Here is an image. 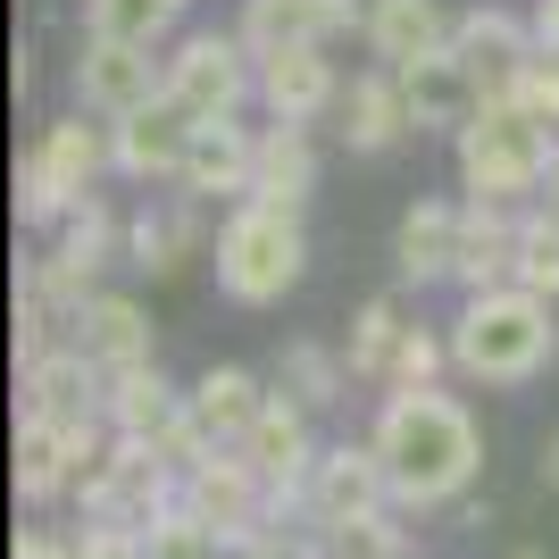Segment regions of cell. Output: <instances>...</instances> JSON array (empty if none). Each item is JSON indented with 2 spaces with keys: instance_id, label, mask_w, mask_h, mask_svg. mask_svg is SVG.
<instances>
[{
  "instance_id": "1",
  "label": "cell",
  "mask_w": 559,
  "mask_h": 559,
  "mask_svg": "<svg viewBox=\"0 0 559 559\" xmlns=\"http://www.w3.org/2000/svg\"><path fill=\"white\" fill-rule=\"evenodd\" d=\"M376 460H384V476H393V501L401 510H443V501H460L467 485H476V467H485V435H476V418H467L451 393H384V409H376Z\"/></svg>"
},
{
  "instance_id": "2",
  "label": "cell",
  "mask_w": 559,
  "mask_h": 559,
  "mask_svg": "<svg viewBox=\"0 0 559 559\" xmlns=\"http://www.w3.org/2000/svg\"><path fill=\"white\" fill-rule=\"evenodd\" d=\"M559 126L535 100H485V109L460 126V185L467 201L485 210H526L543 201V176L559 167Z\"/></svg>"
},
{
  "instance_id": "3",
  "label": "cell",
  "mask_w": 559,
  "mask_h": 559,
  "mask_svg": "<svg viewBox=\"0 0 559 559\" xmlns=\"http://www.w3.org/2000/svg\"><path fill=\"white\" fill-rule=\"evenodd\" d=\"M551 359H559V318L526 284L467 293V309L451 318V368L476 376V384H526V376H543Z\"/></svg>"
},
{
  "instance_id": "4",
  "label": "cell",
  "mask_w": 559,
  "mask_h": 559,
  "mask_svg": "<svg viewBox=\"0 0 559 559\" xmlns=\"http://www.w3.org/2000/svg\"><path fill=\"white\" fill-rule=\"evenodd\" d=\"M309 267V234L301 210H276V201H234V217L217 226V293L242 309L284 301Z\"/></svg>"
},
{
  "instance_id": "5",
  "label": "cell",
  "mask_w": 559,
  "mask_h": 559,
  "mask_svg": "<svg viewBox=\"0 0 559 559\" xmlns=\"http://www.w3.org/2000/svg\"><path fill=\"white\" fill-rule=\"evenodd\" d=\"M117 167V142L109 126H84V117H59L43 142H34V159L17 167V217L25 226H43V217H68L84 192L100 185Z\"/></svg>"
},
{
  "instance_id": "6",
  "label": "cell",
  "mask_w": 559,
  "mask_h": 559,
  "mask_svg": "<svg viewBox=\"0 0 559 559\" xmlns=\"http://www.w3.org/2000/svg\"><path fill=\"white\" fill-rule=\"evenodd\" d=\"M259 93V59L242 34H185L167 59V100H185L192 117H242Z\"/></svg>"
},
{
  "instance_id": "7",
  "label": "cell",
  "mask_w": 559,
  "mask_h": 559,
  "mask_svg": "<svg viewBox=\"0 0 559 559\" xmlns=\"http://www.w3.org/2000/svg\"><path fill=\"white\" fill-rule=\"evenodd\" d=\"M451 50L467 59V75H476L485 100H518L526 84H535V68H543L535 25H518L510 9H467L460 34H451Z\"/></svg>"
},
{
  "instance_id": "8",
  "label": "cell",
  "mask_w": 559,
  "mask_h": 559,
  "mask_svg": "<svg viewBox=\"0 0 559 559\" xmlns=\"http://www.w3.org/2000/svg\"><path fill=\"white\" fill-rule=\"evenodd\" d=\"M159 93H167V59H151L142 43H93V34H84V59H75V100H84L100 126L151 109Z\"/></svg>"
},
{
  "instance_id": "9",
  "label": "cell",
  "mask_w": 559,
  "mask_h": 559,
  "mask_svg": "<svg viewBox=\"0 0 559 559\" xmlns=\"http://www.w3.org/2000/svg\"><path fill=\"white\" fill-rule=\"evenodd\" d=\"M376 510H393V476H384L376 443H334V451H318V467H309V485H301V518H309V526H334V518H376Z\"/></svg>"
},
{
  "instance_id": "10",
  "label": "cell",
  "mask_w": 559,
  "mask_h": 559,
  "mask_svg": "<svg viewBox=\"0 0 559 559\" xmlns=\"http://www.w3.org/2000/svg\"><path fill=\"white\" fill-rule=\"evenodd\" d=\"M251 167H259V134L242 117H201L176 167V201H251Z\"/></svg>"
},
{
  "instance_id": "11",
  "label": "cell",
  "mask_w": 559,
  "mask_h": 559,
  "mask_svg": "<svg viewBox=\"0 0 559 559\" xmlns=\"http://www.w3.org/2000/svg\"><path fill=\"white\" fill-rule=\"evenodd\" d=\"M17 384H25V409H17V418H50V426H68V435L109 418V376H100L75 343L50 350V359H25Z\"/></svg>"
},
{
  "instance_id": "12",
  "label": "cell",
  "mask_w": 559,
  "mask_h": 559,
  "mask_svg": "<svg viewBox=\"0 0 559 559\" xmlns=\"http://www.w3.org/2000/svg\"><path fill=\"white\" fill-rule=\"evenodd\" d=\"M185 510H201L210 526H226V535H259V518L276 510V492H267V476H259L242 451H201V460L185 467Z\"/></svg>"
},
{
  "instance_id": "13",
  "label": "cell",
  "mask_w": 559,
  "mask_h": 559,
  "mask_svg": "<svg viewBox=\"0 0 559 559\" xmlns=\"http://www.w3.org/2000/svg\"><path fill=\"white\" fill-rule=\"evenodd\" d=\"M309 418H318V409H301L293 393H267L259 426L242 435V460H251L259 476H267V492H276V510H284V501H301L309 467H318V435H309Z\"/></svg>"
},
{
  "instance_id": "14",
  "label": "cell",
  "mask_w": 559,
  "mask_h": 559,
  "mask_svg": "<svg viewBox=\"0 0 559 559\" xmlns=\"http://www.w3.org/2000/svg\"><path fill=\"white\" fill-rule=\"evenodd\" d=\"M259 100L276 126H318V117L343 100V75H334L326 43H284L259 59Z\"/></svg>"
},
{
  "instance_id": "15",
  "label": "cell",
  "mask_w": 559,
  "mask_h": 559,
  "mask_svg": "<svg viewBox=\"0 0 559 559\" xmlns=\"http://www.w3.org/2000/svg\"><path fill=\"white\" fill-rule=\"evenodd\" d=\"M192 126H201V117H192L185 100H167V93L151 100V109L117 117V126H109V142H117V176H134V185H176Z\"/></svg>"
},
{
  "instance_id": "16",
  "label": "cell",
  "mask_w": 559,
  "mask_h": 559,
  "mask_svg": "<svg viewBox=\"0 0 559 559\" xmlns=\"http://www.w3.org/2000/svg\"><path fill=\"white\" fill-rule=\"evenodd\" d=\"M401 75V100H409V117H418V134H460L467 117L485 109V93H476V75H467L460 50H426V59H409Z\"/></svg>"
},
{
  "instance_id": "17",
  "label": "cell",
  "mask_w": 559,
  "mask_h": 559,
  "mask_svg": "<svg viewBox=\"0 0 559 559\" xmlns=\"http://www.w3.org/2000/svg\"><path fill=\"white\" fill-rule=\"evenodd\" d=\"M259 409H267V384H259L251 368H210L185 393V426L210 451H242V435L259 426Z\"/></svg>"
},
{
  "instance_id": "18",
  "label": "cell",
  "mask_w": 559,
  "mask_h": 559,
  "mask_svg": "<svg viewBox=\"0 0 559 559\" xmlns=\"http://www.w3.org/2000/svg\"><path fill=\"white\" fill-rule=\"evenodd\" d=\"M176 426H185V393L159 376V359L109 376V435H126V443H167Z\"/></svg>"
},
{
  "instance_id": "19",
  "label": "cell",
  "mask_w": 559,
  "mask_h": 559,
  "mask_svg": "<svg viewBox=\"0 0 559 559\" xmlns=\"http://www.w3.org/2000/svg\"><path fill=\"white\" fill-rule=\"evenodd\" d=\"M75 350H84L100 376L142 368V359H151V309L126 301V293H93L84 318H75Z\"/></svg>"
},
{
  "instance_id": "20",
  "label": "cell",
  "mask_w": 559,
  "mask_h": 559,
  "mask_svg": "<svg viewBox=\"0 0 559 559\" xmlns=\"http://www.w3.org/2000/svg\"><path fill=\"white\" fill-rule=\"evenodd\" d=\"M460 17H451L443 0H368V50L384 68H409L426 50H451Z\"/></svg>"
},
{
  "instance_id": "21",
  "label": "cell",
  "mask_w": 559,
  "mask_h": 559,
  "mask_svg": "<svg viewBox=\"0 0 559 559\" xmlns=\"http://www.w3.org/2000/svg\"><path fill=\"white\" fill-rule=\"evenodd\" d=\"M343 142L350 151H393L401 134H418V117H409V100H401V75L393 68H368L343 84Z\"/></svg>"
},
{
  "instance_id": "22",
  "label": "cell",
  "mask_w": 559,
  "mask_h": 559,
  "mask_svg": "<svg viewBox=\"0 0 559 559\" xmlns=\"http://www.w3.org/2000/svg\"><path fill=\"white\" fill-rule=\"evenodd\" d=\"M460 226H467V210H451V201H418L401 217V234H393L401 284H443L460 267Z\"/></svg>"
},
{
  "instance_id": "23",
  "label": "cell",
  "mask_w": 559,
  "mask_h": 559,
  "mask_svg": "<svg viewBox=\"0 0 559 559\" xmlns=\"http://www.w3.org/2000/svg\"><path fill=\"white\" fill-rule=\"evenodd\" d=\"M451 284H467V293L518 284V210H485V201H467V226H460V267H451Z\"/></svg>"
},
{
  "instance_id": "24",
  "label": "cell",
  "mask_w": 559,
  "mask_h": 559,
  "mask_svg": "<svg viewBox=\"0 0 559 559\" xmlns=\"http://www.w3.org/2000/svg\"><path fill=\"white\" fill-rule=\"evenodd\" d=\"M309 192H318V142H309V126H267L259 134V167H251V201L301 210Z\"/></svg>"
},
{
  "instance_id": "25",
  "label": "cell",
  "mask_w": 559,
  "mask_h": 559,
  "mask_svg": "<svg viewBox=\"0 0 559 559\" xmlns=\"http://www.w3.org/2000/svg\"><path fill=\"white\" fill-rule=\"evenodd\" d=\"M109 251H117V217H109L100 192H84V201L59 217V251H50V267H59L75 293H93V276L109 267Z\"/></svg>"
},
{
  "instance_id": "26",
  "label": "cell",
  "mask_w": 559,
  "mask_h": 559,
  "mask_svg": "<svg viewBox=\"0 0 559 559\" xmlns=\"http://www.w3.org/2000/svg\"><path fill=\"white\" fill-rule=\"evenodd\" d=\"M17 501H50V492H68V467H75V443L68 426L50 418H17Z\"/></svg>"
},
{
  "instance_id": "27",
  "label": "cell",
  "mask_w": 559,
  "mask_h": 559,
  "mask_svg": "<svg viewBox=\"0 0 559 559\" xmlns=\"http://www.w3.org/2000/svg\"><path fill=\"white\" fill-rule=\"evenodd\" d=\"M185 17V0H84V34L93 43H142L159 50Z\"/></svg>"
},
{
  "instance_id": "28",
  "label": "cell",
  "mask_w": 559,
  "mask_h": 559,
  "mask_svg": "<svg viewBox=\"0 0 559 559\" xmlns=\"http://www.w3.org/2000/svg\"><path fill=\"white\" fill-rule=\"evenodd\" d=\"M192 210H201V201H185V210H167V217L142 210L134 226H126V251H134L142 276H176V267L201 251V234H192Z\"/></svg>"
},
{
  "instance_id": "29",
  "label": "cell",
  "mask_w": 559,
  "mask_h": 559,
  "mask_svg": "<svg viewBox=\"0 0 559 559\" xmlns=\"http://www.w3.org/2000/svg\"><path fill=\"white\" fill-rule=\"evenodd\" d=\"M401 343H409V326H401V301H368L359 309V326H350V376L359 384H393V359H401Z\"/></svg>"
},
{
  "instance_id": "30",
  "label": "cell",
  "mask_w": 559,
  "mask_h": 559,
  "mask_svg": "<svg viewBox=\"0 0 559 559\" xmlns=\"http://www.w3.org/2000/svg\"><path fill=\"white\" fill-rule=\"evenodd\" d=\"M343 384H350V359H334V350H318V343H284L276 393H293L301 409H334V401H343Z\"/></svg>"
},
{
  "instance_id": "31",
  "label": "cell",
  "mask_w": 559,
  "mask_h": 559,
  "mask_svg": "<svg viewBox=\"0 0 559 559\" xmlns=\"http://www.w3.org/2000/svg\"><path fill=\"white\" fill-rule=\"evenodd\" d=\"M226 551H234V535H226V526H210L201 510H185V501L142 526V559H226Z\"/></svg>"
},
{
  "instance_id": "32",
  "label": "cell",
  "mask_w": 559,
  "mask_h": 559,
  "mask_svg": "<svg viewBox=\"0 0 559 559\" xmlns=\"http://www.w3.org/2000/svg\"><path fill=\"white\" fill-rule=\"evenodd\" d=\"M242 43H251V59H267V50L284 43H318V0H242V25H234Z\"/></svg>"
},
{
  "instance_id": "33",
  "label": "cell",
  "mask_w": 559,
  "mask_h": 559,
  "mask_svg": "<svg viewBox=\"0 0 559 559\" xmlns=\"http://www.w3.org/2000/svg\"><path fill=\"white\" fill-rule=\"evenodd\" d=\"M309 559H401V526H393V510L309 526Z\"/></svg>"
},
{
  "instance_id": "34",
  "label": "cell",
  "mask_w": 559,
  "mask_h": 559,
  "mask_svg": "<svg viewBox=\"0 0 559 559\" xmlns=\"http://www.w3.org/2000/svg\"><path fill=\"white\" fill-rule=\"evenodd\" d=\"M518 284L559 301V217H543V210L518 217Z\"/></svg>"
},
{
  "instance_id": "35",
  "label": "cell",
  "mask_w": 559,
  "mask_h": 559,
  "mask_svg": "<svg viewBox=\"0 0 559 559\" xmlns=\"http://www.w3.org/2000/svg\"><path fill=\"white\" fill-rule=\"evenodd\" d=\"M443 359H451V334L435 343L426 326H409V343H401V359H393V384H384V393H426V384L443 376Z\"/></svg>"
},
{
  "instance_id": "36",
  "label": "cell",
  "mask_w": 559,
  "mask_h": 559,
  "mask_svg": "<svg viewBox=\"0 0 559 559\" xmlns=\"http://www.w3.org/2000/svg\"><path fill=\"white\" fill-rule=\"evenodd\" d=\"M226 559H309V535L293 543V535H267V526H259V535H234Z\"/></svg>"
},
{
  "instance_id": "37",
  "label": "cell",
  "mask_w": 559,
  "mask_h": 559,
  "mask_svg": "<svg viewBox=\"0 0 559 559\" xmlns=\"http://www.w3.org/2000/svg\"><path fill=\"white\" fill-rule=\"evenodd\" d=\"M518 100H535V109H543V117H551V126H559V68H551V59H543V68H535V84H526V93H518Z\"/></svg>"
},
{
  "instance_id": "38",
  "label": "cell",
  "mask_w": 559,
  "mask_h": 559,
  "mask_svg": "<svg viewBox=\"0 0 559 559\" xmlns=\"http://www.w3.org/2000/svg\"><path fill=\"white\" fill-rule=\"evenodd\" d=\"M535 43H543V59L559 68V0H535Z\"/></svg>"
},
{
  "instance_id": "39",
  "label": "cell",
  "mask_w": 559,
  "mask_h": 559,
  "mask_svg": "<svg viewBox=\"0 0 559 559\" xmlns=\"http://www.w3.org/2000/svg\"><path fill=\"white\" fill-rule=\"evenodd\" d=\"M543 492H559V426H551V443H543Z\"/></svg>"
},
{
  "instance_id": "40",
  "label": "cell",
  "mask_w": 559,
  "mask_h": 559,
  "mask_svg": "<svg viewBox=\"0 0 559 559\" xmlns=\"http://www.w3.org/2000/svg\"><path fill=\"white\" fill-rule=\"evenodd\" d=\"M535 210H543V217H559V167L543 176V201H535Z\"/></svg>"
},
{
  "instance_id": "41",
  "label": "cell",
  "mask_w": 559,
  "mask_h": 559,
  "mask_svg": "<svg viewBox=\"0 0 559 559\" xmlns=\"http://www.w3.org/2000/svg\"><path fill=\"white\" fill-rule=\"evenodd\" d=\"M518 559H535V551H518Z\"/></svg>"
}]
</instances>
